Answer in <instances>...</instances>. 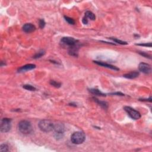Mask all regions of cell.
<instances>
[{
	"label": "cell",
	"instance_id": "7",
	"mask_svg": "<svg viewBox=\"0 0 152 152\" xmlns=\"http://www.w3.org/2000/svg\"><path fill=\"white\" fill-rule=\"evenodd\" d=\"M138 69L140 71L144 73V74H150L152 71V68L149 64L144 63V62H141L138 66Z\"/></svg>",
	"mask_w": 152,
	"mask_h": 152
},
{
	"label": "cell",
	"instance_id": "10",
	"mask_svg": "<svg viewBox=\"0 0 152 152\" xmlns=\"http://www.w3.org/2000/svg\"><path fill=\"white\" fill-rule=\"evenodd\" d=\"M36 27L32 23H26L23 27V30L26 33H31L35 30Z\"/></svg>",
	"mask_w": 152,
	"mask_h": 152
},
{
	"label": "cell",
	"instance_id": "8",
	"mask_svg": "<svg viewBox=\"0 0 152 152\" xmlns=\"http://www.w3.org/2000/svg\"><path fill=\"white\" fill-rule=\"evenodd\" d=\"M61 42L62 44L66 45L69 46H72L75 45L77 44V41L74 39L73 38L71 37H64L61 39Z\"/></svg>",
	"mask_w": 152,
	"mask_h": 152
},
{
	"label": "cell",
	"instance_id": "4",
	"mask_svg": "<svg viewBox=\"0 0 152 152\" xmlns=\"http://www.w3.org/2000/svg\"><path fill=\"white\" fill-rule=\"evenodd\" d=\"M53 131H54V136L57 139H61L63 137L64 127L62 124H58L57 125H55Z\"/></svg>",
	"mask_w": 152,
	"mask_h": 152
},
{
	"label": "cell",
	"instance_id": "23",
	"mask_svg": "<svg viewBox=\"0 0 152 152\" xmlns=\"http://www.w3.org/2000/svg\"><path fill=\"white\" fill-rule=\"evenodd\" d=\"M45 26V22L44 20L40 19L39 20V27L41 29L44 28Z\"/></svg>",
	"mask_w": 152,
	"mask_h": 152
},
{
	"label": "cell",
	"instance_id": "11",
	"mask_svg": "<svg viewBox=\"0 0 152 152\" xmlns=\"http://www.w3.org/2000/svg\"><path fill=\"white\" fill-rule=\"evenodd\" d=\"M95 64H98V65H100V66L102 67H104L106 68H110L111 70H113L115 71H118L120 69L118 68H117L116 67L114 66V65H111V64H106L104 62H100V61H94Z\"/></svg>",
	"mask_w": 152,
	"mask_h": 152
},
{
	"label": "cell",
	"instance_id": "19",
	"mask_svg": "<svg viewBox=\"0 0 152 152\" xmlns=\"http://www.w3.org/2000/svg\"><path fill=\"white\" fill-rule=\"evenodd\" d=\"M23 88L26 89L27 90H30V91H35L36 90V88L33 86H32V85L29 84H25L23 86Z\"/></svg>",
	"mask_w": 152,
	"mask_h": 152
},
{
	"label": "cell",
	"instance_id": "24",
	"mask_svg": "<svg viewBox=\"0 0 152 152\" xmlns=\"http://www.w3.org/2000/svg\"><path fill=\"white\" fill-rule=\"evenodd\" d=\"M139 53L140 55H143V56H144V57H146V58H151V56L150 55H148V54H147V53H144V52H139Z\"/></svg>",
	"mask_w": 152,
	"mask_h": 152
},
{
	"label": "cell",
	"instance_id": "9",
	"mask_svg": "<svg viewBox=\"0 0 152 152\" xmlns=\"http://www.w3.org/2000/svg\"><path fill=\"white\" fill-rule=\"evenodd\" d=\"M35 68H36V65L35 64H26V65H24V66H22V67L20 68L19 70H18V72L19 73H23V72L27 71L32 70L33 69Z\"/></svg>",
	"mask_w": 152,
	"mask_h": 152
},
{
	"label": "cell",
	"instance_id": "17",
	"mask_svg": "<svg viewBox=\"0 0 152 152\" xmlns=\"http://www.w3.org/2000/svg\"><path fill=\"white\" fill-rule=\"evenodd\" d=\"M0 151L1 152H6L8 151V146L6 144H2L0 146Z\"/></svg>",
	"mask_w": 152,
	"mask_h": 152
},
{
	"label": "cell",
	"instance_id": "26",
	"mask_svg": "<svg viewBox=\"0 0 152 152\" xmlns=\"http://www.w3.org/2000/svg\"><path fill=\"white\" fill-rule=\"evenodd\" d=\"M83 24H87V23H88V19L84 17L83 19Z\"/></svg>",
	"mask_w": 152,
	"mask_h": 152
},
{
	"label": "cell",
	"instance_id": "22",
	"mask_svg": "<svg viewBox=\"0 0 152 152\" xmlns=\"http://www.w3.org/2000/svg\"><path fill=\"white\" fill-rule=\"evenodd\" d=\"M50 84L52 86H54V87H57V88H59V87H61V84L60 83H58L54 80H51L50 82Z\"/></svg>",
	"mask_w": 152,
	"mask_h": 152
},
{
	"label": "cell",
	"instance_id": "14",
	"mask_svg": "<svg viewBox=\"0 0 152 152\" xmlns=\"http://www.w3.org/2000/svg\"><path fill=\"white\" fill-rule=\"evenodd\" d=\"M85 17L91 20H95L96 19L95 14L91 12V11H87L85 13Z\"/></svg>",
	"mask_w": 152,
	"mask_h": 152
},
{
	"label": "cell",
	"instance_id": "13",
	"mask_svg": "<svg viewBox=\"0 0 152 152\" xmlns=\"http://www.w3.org/2000/svg\"><path fill=\"white\" fill-rule=\"evenodd\" d=\"M139 76V73L137 71H131L129 73L124 75V77L127 78H129V79H134V78H137L138 76Z\"/></svg>",
	"mask_w": 152,
	"mask_h": 152
},
{
	"label": "cell",
	"instance_id": "1",
	"mask_svg": "<svg viewBox=\"0 0 152 152\" xmlns=\"http://www.w3.org/2000/svg\"><path fill=\"white\" fill-rule=\"evenodd\" d=\"M19 131L23 134H29L32 132L33 128L32 124L28 121L23 120L20 121L18 124Z\"/></svg>",
	"mask_w": 152,
	"mask_h": 152
},
{
	"label": "cell",
	"instance_id": "25",
	"mask_svg": "<svg viewBox=\"0 0 152 152\" xmlns=\"http://www.w3.org/2000/svg\"><path fill=\"white\" fill-rule=\"evenodd\" d=\"M137 45L143 46L151 47L152 46V44H151V43H149V44H137Z\"/></svg>",
	"mask_w": 152,
	"mask_h": 152
},
{
	"label": "cell",
	"instance_id": "3",
	"mask_svg": "<svg viewBox=\"0 0 152 152\" xmlns=\"http://www.w3.org/2000/svg\"><path fill=\"white\" fill-rule=\"evenodd\" d=\"M86 140V136L83 132H75L71 136V141L73 144H82Z\"/></svg>",
	"mask_w": 152,
	"mask_h": 152
},
{
	"label": "cell",
	"instance_id": "18",
	"mask_svg": "<svg viewBox=\"0 0 152 152\" xmlns=\"http://www.w3.org/2000/svg\"><path fill=\"white\" fill-rule=\"evenodd\" d=\"M111 40H113L114 42H115V43H117V44H120V45H127V43L126 42H124L122 40H119V39H116V38H109Z\"/></svg>",
	"mask_w": 152,
	"mask_h": 152
},
{
	"label": "cell",
	"instance_id": "16",
	"mask_svg": "<svg viewBox=\"0 0 152 152\" xmlns=\"http://www.w3.org/2000/svg\"><path fill=\"white\" fill-rule=\"evenodd\" d=\"M90 92H91L92 94H94V95H98V96H105V94L101 92L98 89H90Z\"/></svg>",
	"mask_w": 152,
	"mask_h": 152
},
{
	"label": "cell",
	"instance_id": "20",
	"mask_svg": "<svg viewBox=\"0 0 152 152\" xmlns=\"http://www.w3.org/2000/svg\"><path fill=\"white\" fill-rule=\"evenodd\" d=\"M64 19H65V21H66L67 22H68V23L70 24H75V21L72 19V18L69 17H67V16H64Z\"/></svg>",
	"mask_w": 152,
	"mask_h": 152
},
{
	"label": "cell",
	"instance_id": "21",
	"mask_svg": "<svg viewBox=\"0 0 152 152\" xmlns=\"http://www.w3.org/2000/svg\"><path fill=\"white\" fill-rule=\"evenodd\" d=\"M45 51H39V52H38L37 53H36V55H35V56L33 57V58L35 59H38V58H40L41 57H42L43 55L45 54Z\"/></svg>",
	"mask_w": 152,
	"mask_h": 152
},
{
	"label": "cell",
	"instance_id": "5",
	"mask_svg": "<svg viewBox=\"0 0 152 152\" xmlns=\"http://www.w3.org/2000/svg\"><path fill=\"white\" fill-rule=\"evenodd\" d=\"M124 110L126 111L128 115L133 120H137L141 118V114H140V112L131 108V107L125 106L124 107Z\"/></svg>",
	"mask_w": 152,
	"mask_h": 152
},
{
	"label": "cell",
	"instance_id": "12",
	"mask_svg": "<svg viewBox=\"0 0 152 152\" xmlns=\"http://www.w3.org/2000/svg\"><path fill=\"white\" fill-rule=\"evenodd\" d=\"M79 48L77 44L72 46H70L68 49V53L70 55L74 56V57H77L78 55V51Z\"/></svg>",
	"mask_w": 152,
	"mask_h": 152
},
{
	"label": "cell",
	"instance_id": "6",
	"mask_svg": "<svg viewBox=\"0 0 152 152\" xmlns=\"http://www.w3.org/2000/svg\"><path fill=\"white\" fill-rule=\"evenodd\" d=\"M11 119L4 118L1 120V131L2 133H7L11 129Z\"/></svg>",
	"mask_w": 152,
	"mask_h": 152
},
{
	"label": "cell",
	"instance_id": "2",
	"mask_svg": "<svg viewBox=\"0 0 152 152\" xmlns=\"http://www.w3.org/2000/svg\"><path fill=\"white\" fill-rule=\"evenodd\" d=\"M38 126L42 131L48 133L53 130L55 124L50 120H44L39 122Z\"/></svg>",
	"mask_w": 152,
	"mask_h": 152
},
{
	"label": "cell",
	"instance_id": "15",
	"mask_svg": "<svg viewBox=\"0 0 152 152\" xmlns=\"http://www.w3.org/2000/svg\"><path fill=\"white\" fill-rule=\"evenodd\" d=\"M93 99L95 100V101L96 102V103H98V104H99V105L102 107V108H104L105 109L108 108V103H107L106 102H103V101H100V100H99V99H96V98H93Z\"/></svg>",
	"mask_w": 152,
	"mask_h": 152
},
{
	"label": "cell",
	"instance_id": "27",
	"mask_svg": "<svg viewBox=\"0 0 152 152\" xmlns=\"http://www.w3.org/2000/svg\"><path fill=\"white\" fill-rule=\"evenodd\" d=\"M112 95H120V96H124L122 93H112Z\"/></svg>",
	"mask_w": 152,
	"mask_h": 152
}]
</instances>
